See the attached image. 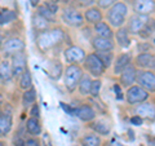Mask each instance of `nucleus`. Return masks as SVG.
Masks as SVG:
<instances>
[{
    "label": "nucleus",
    "mask_w": 155,
    "mask_h": 146,
    "mask_svg": "<svg viewBox=\"0 0 155 146\" xmlns=\"http://www.w3.org/2000/svg\"><path fill=\"white\" fill-rule=\"evenodd\" d=\"M133 9L137 14H150L155 12V0H134Z\"/></svg>",
    "instance_id": "ddd939ff"
},
{
    "label": "nucleus",
    "mask_w": 155,
    "mask_h": 146,
    "mask_svg": "<svg viewBox=\"0 0 155 146\" xmlns=\"http://www.w3.org/2000/svg\"><path fill=\"white\" fill-rule=\"evenodd\" d=\"M91 78L88 75H84L81 76V79L79 80V91L81 95H89V91H91Z\"/></svg>",
    "instance_id": "c756f323"
},
{
    "label": "nucleus",
    "mask_w": 155,
    "mask_h": 146,
    "mask_svg": "<svg viewBox=\"0 0 155 146\" xmlns=\"http://www.w3.org/2000/svg\"><path fill=\"white\" fill-rule=\"evenodd\" d=\"M44 5L49 9V11L52 12V13H57V11H58V5H57V3H53V2H49V3H45Z\"/></svg>",
    "instance_id": "4c0bfd02"
},
{
    "label": "nucleus",
    "mask_w": 155,
    "mask_h": 146,
    "mask_svg": "<svg viewBox=\"0 0 155 146\" xmlns=\"http://www.w3.org/2000/svg\"><path fill=\"white\" fill-rule=\"evenodd\" d=\"M96 2L98 4V7L101 8H109L116 3V0H96Z\"/></svg>",
    "instance_id": "c9c22d12"
},
{
    "label": "nucleus",
    "mask_w": 155,
    "mask_h": 146,
    "mask_svg": "<svg viewBox=\"0 0 155 146\" xmlns=\"http://www.w3.org/2000/svg\"><path fill=\"white\" fill-rule=\"evenodd\" d=\"M114 91H115L116 98L122 100V98H123V95H122V88H120V87H119V84H115V85H114Z\"/></svg>",
    "instance_id": "a19ab883"
},
{
    "label": "nucleus",
    "mask_w": 155,
    "mask_h": 146,
    "mask_svg": "<svg viewBox=\"0 0 155 146\" xmlns=\"http://www.w3.org/2000/svg\"><path fill=\"white\" fill-rule=\"evenodd\" d=\"M31 116H34V118H39V115H40V110H39V106L38 104H34L32 105V109H31Z\"/></svg>",
    "instance_id": "58836bf2"
},
{
    "label": "nucleus",
    "mask_w": 155,
    "mask_h": 146,
    "mask_svg": "<svg viewBox=\"0 0 155 146\" xmlns=\"http://www.w3.org/2000/svg\"><path fill=\"white\" fill-rule=\"evenodd\" d=\"M30 2V4L32 7H36V5H39V3H40V0H28Z\"/></svg>",
    "instance_id": "79ce46f5"
},
{
    "label": "nucleus",
    "mask_w": 155,
    "mask_h": 146,
    "mask_svg": "<svg viewBox=\"0 0 155 146\" xmlns=\"http://www.w3.org/2000/svg\"><path fill=\"white\" fill-rule=\"evenodd\" d=\"M51 2H53V3H57V2H60V0H51Z\"/></svg>",
    "instance_id": "a18cd8bd"
},
{
    "label": "nucleus",
    "mask_w": 155,
    "mask_h": 146,
    "mask_svg": "<svg viewBox=\"0 0 155 146\" xmlns=\"http://www.w3.org/2000/svg\"><path fill=\"white\" fill-rule=\"evenodd\" d=\"M81 76H83V70H81V67H79L75 64L67 66L66 70H65V85H66V88L70 92H72L78 87V84H79V80L81 79Z\"/></svg>",
    "instance_id": "7ed1b4c3"
},
{
    "label": "nucleus",
    "mask_w": 155,
    "mask_h": 146,
    "mask_svg": "<svg viewBox=\"0 0 155 146\" xmlns=\"http://www.w3.org/2000/svg\"><path fill=\"white\" fill-rule=\"evenodd\" d=\"M65 58L70 64H80L85 58V52L80 47L71 45L70 48H67L65 51Z\"/></svg>",
    "instance_id": "1a4fd4ad"
},
{
    "label": "nucleus",
    "mask_w": 155,
    "mask_h": 146,
    "mask_svg": "<svg viewBox=\"0 0 155 146\" xmlns=\"http://www.w3.org/2000/svg\"><path fill=\"white\" fill-rule=\"evenodd\" d=\"M154 31H155V19L149 18L146 25L143 26V28L138 34H140V36H141L142 39H149L154 34Z\"/></svg>",
    "instance_id": "b1692460"
},
{
    "label": "nucleus",
    "mask_w": 155,
    "mask_h": 146,
    "mask_svg": "<svg viewBox=\"0 0 155 146\" xmlns=\"http://www.w3.org/2000/svg\"><path fill=\"white\" fill-rule=\"evenodd\" d=\"M129 64H130V55H128V53H122V55H119L118 58H116V61H115V65H114V72L119 75Z\"/></svg>",
    "instance_id": "a211bd4d"
},
{
    "label": "nucleus",
    "mask_w": 155,
    "mask_h": 146,
    "mask_svg": "<svg viewBox=\"0 0 155 146\" xmlns=\"http://www.w3.org/2000/svg\"><path fill=\"white\" fill-rule=\"evenodd\" d=\"M26 129L27 132L32 134V136H39L41 132V127H40V123H39V119L38 118H28L26 120Z\"/></svg>",
    "instance_id": "4be33fe9"
},
{
    "label": "nucleus",
    "mask_w": 155,
    "mask_h": 146,
    "mask_svg": "<svg viewBox=\"0 0 155 146\" xmlns=\"http://www.w3.org/2000/svg\"><path fill=\"white\" fill-rule=\"evenodd\" d=\"M147 21H149V17L146 14H134V16L129 18L127 30L130 34H138L143 28V26L146 25Z\"/></svg>",
    "instance_id": "6e6552de"
},
{
    "label": "nucleus",
    "mask_w": 155,
    "mask_h": 146,
    "mask_svg": "<svg viewBox=\"0 0 155 146\" xmlns=\"http://www.w3.org/2000/svg\"><path fill=\"white\" fill-rule=\"evenodd\" d=\"M115 38H116V40H118L119 45L122 48H128L130 45V40H129V36H128V30L125 27H119V30L115 34Z\"/></svg>",
    "instance_id": "5701e85b"
},
{
    "label": "nucleus",
    "mask_w": 155,
    "mask_h": 146,
    "mask_svg": "<svg viewBox=\"0 0 155 146\" xmlns=\"http://www.w3.org/2000/svg\"><path fill=\"white\" fill-rule=\"evenodd\" d=\"M85 21L89 22V23H97L100 22L101 19H102V13H101V11L98 8H89L87 9V11L84 12V16Z\"/></svg>",
    "instance_id": "412c9836"
},
{
    "label": "nucleus",
    "mask_w": 155,
    "mask_h": 146,
    "mask_svg": "<svg viewBox=\"0 0 155 146\" xmlns=\"http://www.w3.org/2000/svg\"><path fill=\"white\" fill-rule=\"evenodd\" d=\"M2 43H3V36H2V34H0V48H2Z\"/></svg>",
    "instance_id": "37998d69"
},
{
    "label": "nucleus",
    "mask_w": 155,
    "mask_h": 146,
    "mask_svg": "<svg viewBox=\"0 0 155 146\" xmlns=\"http://www.w3.org/2000/svg\"><path fill=\"white\" fill-rule=\"evenodd\" d=\"M62 19L64 22L72 27H81L84 23V17L79 11L72 8H66L62 13Z\"/></svg>",
    "instance_id": "423d86ee"
},
{
    "label": "nucleus",
    "mask_w": 155,
    "mask_h": 146,
    "mask_svg": "<svg viewBox=\"0 0 155 146\" xmlns=\"http://www.w3.org/2000/svg\"><path fill=\"white\" fill-rule=\"evenodd\" d=\"M11 67H12V74L14 76L21 75L22 72L26 70V57H25V55H23L22 52L16 53V55L13 56Z\"/></svg>",
    "instance_id": "4468645a"
},
{
    "label": "nucleus",
    "mask_w": 155,
    "mask_h": 146,
    "mask_svg": "<svg viewBox=\"0 0 155 146\" xmlns=\"http://www.w3.org/2000/svg\"><path fill=\"white\" fill-rule=\"evenodd\" d=\"M130 124L133 125H142V118H140L138 115H134L130 118Z\"/></svg>",
    "instance_id": "ea45409f"
},
{
    "label": "nucleus",
    "mask_w": 155,
    "mask_h": 146,
    "mask_svg": "<svg viewBox=\"0 0 155 146\" xmlns=\"http://www.w3.org/2000/svg\"><path fill=\"white\" fill-rule=\"evenodd\" d=\"M13 76L12 67L7 61L0 62V80H9Z\"/></svg>",
    "instance_id": "bb28decb"
},
{
    "label": "nucleus",
    "mask_w": 155,
    "mask_h": 146,
    "mask_svg": "<svg viewBox=\"0 0 155 146\" xmlns=\"http://www.w3.org/2000/svg\"><path fill=\"white\" fill-rule=\"evenodd\" d=\"M31 74H30V71H28L27 69L25 70L21 74V78H19V87H21L22 89H28V88H31Z\"/></svg>",
    "instance_id": "c85d7f7f"
},
{
    "label": "nucleus",
    "mask_w": 155,
    "mask_h": 146,
    "mask_svg": "<svg viewBox=\"0 0 155 146\" xmlns=\"http://www.w3.org/2000/svg\"><path fill=\"white\" fill-rule=\"evenodd\" d=\"M79 2H81V3H87V2H91V0H79Z\"/></svg>",
    "instance_id": "c03bdc74"
},
{
    "label": "nucleus",
    "mask_w": 155,
    "mask_h": 146,
    "mask_svg": "<svg viewBox=\"0 0 155 146\" xmlns=\"http://www.w3.org/2000/svg\"><path fill=\"white\" fill-rule=\"evenodd\" d=\"M22 101H23V105L25 106H30L32 104H35V101H36V91L34 88L26 89L25 93H23Z\"/></svg>",
    "instance_id": "cd10ccee"
},
{
    "label": "nucleus",
    "mask_w": 155,
    "mask_h": 146,
    "mask_svg": "<svg viewBox=\"0 0 155 146\" xmlns=\"http://www.w3.org/2000/svg\"><path fill=\"white\" fill-rule=\"evenodd\" d=\"M92 45L96 51H113L114 49V41L109 38L96 36L92 39Z\"/></svg>",
    "instance_id": "dca6fc26"
},
{
    "label": "nucleus",
    "mask_w": 155,
    "mask_h": 146,
    "mask_svg": "<svg viewBox=\"0 0 155 146\" xmlns=\"http://www.w3.org/2000/svg\"><path fill=\"white\" fill-rule=\"evenodd\" d=\"M136 80L138 81L140 87H142L147 92H155V74L151 71H141L137 74Z\"/></svg>",
    "instance_id": "0eeeda50"
},
{
    "label": "nucleus",
    "mask_w": 155,
    "mask_h": 146,
    "mask_svg": "<svg viewBox=\"0 0 155 146\" xmlns=\"http://www.w3.org/2000/svg\"><path fill=\"white\" fill-rule=\"evenodd\" d=\"M74 115H76L78 118H79L80 120H83V121H92L94 119L96 113L91 106L83 105V106H80V108L74 110Z\"/></svg>",
    "instance_id": "f3484780"
},
{
    "label": "nucleus",
    "mask_w": 155,
    "mask_h": 146,
    "mask_svg": "<svg viewBox=\"0 0 155 146\" xmlns=\"http://www.w3.org/2000/svg\"><path fill=\"white\" fill-rule=\"evenodd\" d=\"M16 17H17V14L13 11H5V12L0 13V23H8L13 21Z\"/></svg>",
    "instance_id": "f704fd0d"
},
{
    "label": "nucleus",
    "mask_w": 155,
    "mask_h": 146,
    "mask_svg": "<svg viewBox=\"0 0 155 146\" xmlns=\"http://www.w3.org/2000/svg\"><path fill=\"white\" fill-rule=\"evenodd\" d=\"M38 14H39V16H41L43 18H45L48 22H54V21H56V14H54V13H52L45 5L39 7Z\"/></svg>",
    "instance_id": "2f4dec72"
},
{
    "label": "nucleus",
    "mask_w": 155,
    "mask_h": 146,
    "mask_svg": "<svg viewBox=\"0 0 155 146\" xmlns=\"http://www.w3.org/2000/svg\"><path fill=\"white\" fill-rule=\"evenodd\" d=\"M32 23H34V27H35L38 31H40V32L45 31L47 27H48V21L45 18H43L41 16H39V14L36 17H34V22Z\"/></svg>",
    "instance_id": "473e14b6"
},
{
    "label": "nucleus",
    "mask_w": 155,
    "mask_h": 146,
    "mask_svg": "<svg viewBox=\"0 0 155 146\" xmlns=\"http://www.w3.org/2000/svg\"><path fill=\"white\" fill-rule=\"evenodd\" d=\"M96 55L98 56L101 62L104 64L105 69H106V67H109L111 65V62H113L114 55H113V52H111V51H97Z\"/></svg>",
    "instance_id": "a878e982"
},
{
    "label": "nucleus",
    "mask_w": 155,
    "mask_h": 146,
    "mask_svg": "<svg viewBox=\"0 0 155 146\" xmlns=\"http://www.w3.org/2000/svg\"><path fill=\"white\" fill-rule=\"evenodd\" d=\"M12 129V116L9 114H0V137L7 136Z\"/></svg>",
    "instance_id": "6ab92c4d"
},
{
    "label": "nucleus",
    "mask_w": 155,
    "mask_h": 146,
    "mask_svg": "<svg viewBox=\"0 0 155 146\" xmlns=\"http://www.w3.org/2000/svg\"><path fill=\"white\" fill-rule=\"evenodd\" d=\"M23 146H40V142L36 138H28L23 141Z\"/></svg>",
    "instance_id": "e433bc0d"
},
{
    "label": "nucleus",
    "mask_w": 155,
    "mask_h": 146,
    "mask_svg": "<svg viewBox=\"0 0 155 146\" xmlns=\"http://www.w3.org/2000/svg\"><path fill=\"white\" fill-rule=\"evenodd\" d=\"M94 30L97 32V36L109 38V39H111L114 36V32H113V30H111V27L106 22H102V21L94 23Z\"/></svg>",
    "instance_id": "aec40b11"
},
{
    "label": "nucleus",
    "mask_w": 155,
    "mask_h": 146,
    "mask_svg": "<svg viewBox=\"0 0 155 146\" xmlns=\"http://www.w3.org/2000/svg\"><path fill=\"white\" fill-rule=\"evenodd\" d=\"M134 113L142 119H147L151 121L155 120V106L150 102H141L134 109Z\"/></svg>",
    "instance_id": "9d476101"
},
{
    "label": "nucleus",
    "mask_w": 155,
    "mask_h": 146,
    "mask_svg": "<svg viewBox=\"0 0 155 146\" xmlns=\"http://www.w3.org/2000/svg\"><path fill=\"white\" fill-rule=\"evenodd\" d=\"M84 66L93 76H101L105 72V66L101 62L98 56L96 53H91V55L85 56L84 58Z\"/></svg>",
    "instance_id": "20e7f679"
},
{
    "label": "nucleus",
    "mask_w": 155,
    "mask_h": 146,
    "mask_svg": "<svg viewBox=\"0 0 155 146\" xmlns=\"http://www.w3.org/2000/svg\"><path fill=\"white\" fill-rule=\"evenodd\" d=\"M149 98V92L145 91L142 87L140 85H132L128 87L127 91V101L130 105H136V104H141V102L146 101Z\"/></svg>",
    "instance_id": "39448f33"
},
{
    "label": "nucleus",
    "mask_w": 155,
    "mask_h": 146,
    "mask_svg": "<svg viewBox=\"0 0 155 146\" xmlns=\"http://www.w3.org/2000/svg\"><path fill=\"white\" fill-rule=\"evenodd\" d=\"M101 87H102V81L100 79H96V80H92L91 83V91H89V95H92L93 97H97L101 91Z\"/></svg>",
    "instance_id": "72a5a7b5"
},
{
    "label": "nucleus",
    "mask_w": 155,
    "mask_h": 146,
    "mask_svg": "<svg viewBox=\"0 0 155 146\" xmlns=\"http://www.w3.org/2000/svg\"><path fill=\"white\" fill-rule=\"evenodd\" d=\"M136 78H137V70L133 65H128L125 69L120 72V84L123 87H130L136 81Z\"/></svg>",
    "instance_id": "f8f14e48"
},
{
    "label": "nucleus",
    "mask_w": 155,
    "mask_h": 146,
    "mask_svg": "<svg viewBox=\"0 0 155 146\" xmlns=\"http://www.w3.org/2000/svg\"><path fill=\"white\" fill-rule=\"evenodd\" d=\"M64 36H65V34L61 28H52V30L41 31L36 39L38 47L40 48L41 51L51 49V48L57 45L60 41H62Z\"/></svg>",
    "instance_id": "f257e3e1"
},
{
    "label": "nucleus",
    "mask_w": 155,
    "mask_h": 146,
    "mask_svg": "<svg viewBox=\"0 0 155 146\" xmlns=\"http://www.w3.org/2000/svg\"><path fill=\"white\" fill-rule=\"evenodd\" d=\"M80 144H81V146H100L101 140L97 134L88 133V134H85V136L81 137Z\"/></svg>",
    "instance_id": "393cba45"
},
{
    "label": "nucleus",
    "mask_w": 155,
    "mask_h": 146,
    "mask_svg": "<svg viewBox=\"0 0 155 146\" xmlns=\"http://www.w3.org/2000/svg\"><path fill=\"white\" fill-rule=\"evenodd\" d=\"M136 65L141 69H154L155 67V56L153 53H140L136 57Z\"/></svg>",
    "instance_id": "2eb2a0df"
},
{
    "label": "nucleus",
    "mask_w": 155,
    "mask_h": 146,
    "mask_svg": "<svg viewBox=\"0 0 155 146\" xmlns=\"http://www.w3.org/2000/svg\"><path fill=\"white\" fill-rule=\"evenodd\" d=\"M92 128H93L94 131L98 134H104V136H107L110 133V125L109 124H106L105 121H94L93 124H92Z\"/></svg>",
    "instance_id": "7c9ffc66"
},
{
    "label": "nucleus",
    "mask_w": 155,
    "mask_h": 146,
    "mask_svg": "<svg viewBox=\"0 0 155 146\" xmlns=\"http://www.w3.org/2000/svg\"><path fill=\"white\" fill-rule=\"evenodd\" d=\"M25 49V43L18 38H11L4 43L3 51L5 55H16Z\"/></svg>",
    "instance_id": "9b49d317"
},
{
    "label": "nucleus",
    "mask_w": 155,
    "mask_h": 146,
    "mask_svg": "<svg viewBox=\"0 0 155 146\" xmlns=\"http://www.w3.org/2000/svg\"><path fill=\"white\" fill-rule=\"evenodd\" d=\"M128 14V8L123 2H116L113 4L107 13V19L111 26L114 27H122L123 23L125 22Z\"/></svg>",
    "instance_id": "f03ea898"
}]
</instances>
